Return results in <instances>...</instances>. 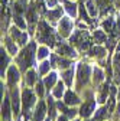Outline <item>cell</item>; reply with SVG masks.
Instances as JSON below:
<instances>
[{
    "instance_id": "cell-9",
    "label": "cell",
    "mask_w": 120,
    "mask_h": 121,
    "mask_svg": "<svg viewBox=\"0 0 120 121\" xmlns=\"http://www.w3.org/2000/svg\"><path fill=\"white\" fill-rule=\"evenodd\" d=\"M7 33L14 39V42H16L20 48H23V46H26V45L32 40V36H31V33L28 32V30H22L20 27H18L16 25H10V27H9V30H7Z\"/></svg>"
},
{
    "instance_id": "cell-13",
    "label": "cell",
    "mask_w": 120,
    "mask_h": 121,
    "mask_svg": "<svg viewBox=\"0 0 120 121\" xmlns=\"http://www.w3.org/2000/svg\"><path fill=\"white\" fill-rule=\"evenodd\" d=\"M106 81H107L106 69L103 66H100V65H97V64H93V73H91V85H93V88L96 89L97 86H100Z\"/></svg>"
},
{
    "instance_id": "cell-24",
    "label": "cell",
    "mask_w": 120,
    "mask_h": 121,
    "mask_svg": "<svg viewBox=\"0 0 120 121\" xmlns=\"http://www.w3.org/2000/svg\"><path fill=\"white\" fill-rule=\"evenodd\" d=\"M61 79V77H59V71H56V69H52L48 75H45V77H42V81H43V84H45V86H46V89H48V92H51L52 91V88L56 85V82Z\"/></svg>"
},
{
    "instance_id": "cell-38",
    "label": "cell",
    "mask_w": 120,
    "mask_h": 121,
    "mask_svg": "<svg viewBox=\"0 0 120 121\" xmlns=\"http://www.w3.org/2000/svg\"><path fill=\"white\" fill-rule=\"evenodd\" d=\"M83 121H94L93 118H85V120H83Z\"/></svg>"
},
{
    "instance_id": "cell-3",
    "label": "cell",
    "mask_w": 120,
    "mask_h": 121,
    "mask_svg": "<svg viewBox=\"0 0 120 121\" xmlns=\"http://www.w3.org/2000/svg\"><path fill=\"white\" fill-rule=\"evenodd\" d=\"M33 39L38 43H43V45H48L52 49L55 48L56 42L59 40V36L56 33V29L55 26H52L49 22H46L45 19H41L36 29H35V35Z\"/></svg>"
},
{
    "instance_id": "cell-2",
    "label": "cell",
    "mask_w": 120,
    "mask_h": 121,
    "mask_svg": "<svg viewBox=\"0 0 120 121\" xmlns=\"http://www.w3.org/2000/svg\"><path fill=\"white\" fill-rule=\"evenodd\" d=\"M36 49H38V42L32 39L26 46L20 49V52L13 58V62L16 64L20 71L25 73L28 69H31L38 65V59H36Z\"/></svg>"
},
{
    "instance_id": "cell-36",
    "label": "cell",
    "mask_w": 120,
    "mask_h": 121,
    "mask_svg": "<svg viewBox=\"0 0 120 121\" xmlns=\"http://www.w3.org/2000/svg\"><path fill=\"white\" fill-rule=\"evenodd\" d=\"M55 121H72V120H69L65 114H58V117H56Z\"/></svg>"
},
{
    "instance_id": "cell-15",
    "label": "cell",
    "mask_w": 120,
    "mask_h": 121,
    "mask_svg": "<svg viewBox=\"0 0 120 121\" xmlns=\"http://www.w3.org/2000/svg\"><path fill=\"white\" fill-rule=\"evenodd\" d=\"M64 14H65V10H64L62 4H59V6L54 7V9H48L46 12H45L43 19L46 22H49L52 26H56V23L61 20V17L64 16Z\"/></svg>"
},
{
    "instance_id": "cell-20",
    "label": "cell",
    "mask_w": 120,
    "mask_h": 121,
    "mask_svg": "<svg viewBox=\"0 0 120 121\" xmlns=\"http://www.w3.org/2000/svg\"><path fill=\"white\" fill-rule=\"evenodd\" d=\"M12 62H13V58L10 56V53L3 46H0V77H2V79H5L6 72L12 65Z\"/></svg>"
},
{
    "instance_id": "cell-30",
    "label": "cell",
    "mask_w": 120,
    "mask_h": 121,
    "mask_svg": "<svg viewBox=\"0 0 120 121\" xmlns=\"http://www.w3.org/2000/svg\"><path fill=\"white\" fill-rule=\"evenodd\" d=\"M45 99H46V105H48V117L55 121L56 117H58V114H59L58 107H56V101H58V99H55V98L51 95V92L48 94V97L45 98Z\"/></svg>"
},
{
    "instance_id": "cell-14",
    "label": "cell",
    "mask_w": 120,
    "mask_h": 121,
    "mask_svg": "<svg viewBox=\"0 0 120 121\" xmlns=\"http://www.w3.org/2000/svg\"><path fill=\"white\" fill-rule=\"evenodd\" d=\"M2 121H14L13 108H12V102L9 97V88L6 91V94L2 97Z\"/></svg>"
},
{
    "instance_id": "cell-12",
    "label": "cell",
    "mask_w": 120,
    "mask_h": 121,
    "mask_svg": "<svg viewBox=\"0 0 120 121\" xmlns=\"http://www.w3.org/2000/svg\"><path fill=\"white\" fill-rule=\"evenodd\" d=\"M110 92H111V82H109V81L103 82L100 86L96 88V99H97L98 105L107 104V99L110 97Z\"/></svg>"
},
{
    "instance_id": "cell-7",
    "label": "cell",
    "mask_w": 120,
    "mask_h": 121,
    "mask_svg": "<svg viewBox=\"0 0 120 121\" xmlns=\"http://www.w3.org/2000/svg\"><path fill=\"white\" fill-rule=\"evenodd\" d=\"M55 29H56V33H58L59 38L68 40L71 38V35L74 33V30H75V19H72V17L67 16V14H64V16L61 17V20L56 23Z\"/></svg>"
},
{
    "instance_id": "cell-41",
    "label": "cell",
    "mask_w": 120,
    "mask_h": 121,
    "mask_svg": "<svg viewBox=\"0 0 120 121\" xmlns=\"http://www.w3.org/2000/svg\"><path fill=\"white\" fill-rule=\"evenodd\" d=\"M117 97H120V86H119V95H117Z\"/></svg>"
},
{
    "instance_id": "cell-27",
    "label": "cell",
    "mask_w": 120,
    "mask_h": 121,
    "mask_svg": "<svg viewBox=\"0 0 120 121\" xmlns=\"http://www.w3.org/2000/svg\"><path fill=\"white\" fill-rule=\"evenodd\" d=\"M93 120L94 121H109V120H113V115L110 114L107 105H98L94 115H93Z\"/></svg>"
},
{
    "instance_id": "cell-40",
    "label": "cell",
    "mask_w": 120,
    "mask_h": 121,
    "mask_svg": "<svg viewBox=\"0 0 120 121\" xmlns=\"http://www.w3.org/2000/svg\"><path fill=\"white\" fill-rule=\"evenodd\" d=\"M45 121H54V120H51V118L48 117V118H46V120H45Z\"/></svg>"
},
{
    "instance_id": "cell-26",
    "label": "cell",
    "mask_w": 120,
    "mask_h": 121,
    "mask_svg": "<svg viewBox=\"0 0 120 121\" xmlns=\"http://www.w3.org/2000/svg\"><path fill=\"white\" fill-rule=\"evenodd\" d=\"M91 36H93V42L96 45H106V42L109 40V33L106 30H103L100 26L91 29Z\"/></svg>"
},
{
    "instance_id": "cell-8",
    "label": "cell",
    "mask_w": 120,
    "mask_h": 121,
    "mask_svg": "<svg viewBox=\"0 0 120 121\" xmlns=\"http://www.w3.org/2000/svg\"><path fill=\"white\" fill-rule=\"evenodd\" d=\"M7 88H13V86H18V85H22V81H23V72L20 71V68L12 62V65L9 66L7 72H6V77L5 79H2Z\"/></svg>"
},
{
    "instance_id": "cell-37",
    "label": "cell",
    "mask_w": 120,
    "mask_h": 121,
    "mask_svg": "<svg viewBox=\"0 0 120 121\" xmlns=\"http://www.w3.org/2000/svg\"><path fill=\"white\" fill-rule=\"evenodd\" d=\"M18 121H32V118H29V120H23V118H20V120H18Z\"/></svg>"
},
{
    "instance_id": "cell-16",
    "label": "cell",
    "mask_w": 120,
    "mask_h": 121,
    "mask_svg": "<svg viewBox=\"0 0 120 121\" xmlns=\"http://www.w3.org/2000/svg\"><path fill=\"white\" fill-rule=\"evenodd\" d=\"M2 46L10 53L12 58H14V56L20 52V49H22L19 45L14 42V39H13L9 33H3V35H2Z\"/></svg>"
},
{
    "instance_id": "cell-32",
    "label": "cell",
    "mask_w": 120,
    "mask_h": 121,
    "mask_svg": "<svg viewBox=\"0 0 120 121\" xmlns=\"http://www.w3.org/2000/svg\"><path fill=\"white\" fill-rule=\"evenodd\" d=\"M36 69L41 75V78L45 77V75H48L54 68H52V62H51V59H45V60H41V62H38L36 65Z\"/></svg>"
},
{
    "instance_id": "cell-11",
    "label": "cell",
    "mask_w": 120,
    "mask_h": 121,
    "mask_svg": "<svg viewBox=\"0 0 120 121\" xmlns=\"http://www.w3.org/2000/svg\"><path fill=\"white\" fill-rule=\"evenodd\" d=\"M49 59H51V62H52V68H54V69H56V71H59V72L77 64V60L69 59V58H62V56L56 55L55 52H52V55H51V58H49Z\"/></svg>"
},
{
    "instance_id": "cell-10",
    "label": "cell",
    "mask_w": 120,
    "mask_h": 121,
    "mask_svg": "<svg viewBox=\"0 0 120 121\" xmlns=\"http://www.w3.org/2000/svg\"><path fill=\"white\" fill-rule=\"evenodd\" d=\"M98 107V102L96 99V97H90L87 99H83L81 105H80V118L85 120V118H93L96 110Z\"/></svg>"
},
{
    "instance_id": "cell-28",
    "label": "cell",
    "mask_w": 120,
    "mask_h": 121,
    "mask_svg": "<svg viewBox=\"0 0 120 121\" xmlns=\"http://www.w3.org/2000/svg\"><path fill=\"white\" fill-rule=\"evenodd\" d=\"M84 4H85V9L90 14V17L96 22L100 17V7H98L97 2L96 0H84Z\"/></svg>"
},
{
    "instance_id": "cell-33",
    "label": "cell",
    "mask_w": 120,
    "mask_h": 121,
    "mask_svg": "<svg viewBox=\"0 0 120 121\" xmlns=\"http://www.w3.org/2000/svg\"><path fill=\"white\" fill-rule=\"evenodd\" d=\"M33 89H35V92H36V95H38V98L39 99H45L48 97V89H46V86H45V84H43V81H42V78L38 81V84L33 86Z\"/></svg>"
},
{
    "instance_id": "cell-29",
    "label": "cell",
    "mask_w": 120,
    "mask_h": 121,
    "mask_svg": "<svg viewBox=\"0 0 120 121\" xmlns=\"http://www.w3.org/2000/svg\"><path fill=\"white\" fill-rule=\"evenodd\" d=\"M52 52H54V49L51 46L43 45V43H38V49H36V59H38V62L45 60V59H49Z\"/></svg>"
},
{
    "instance_id": "cell-25",
    "label": "cell",
    "mask_w": 120,
    "mask_h": 121,
    "mask_svg": "<svg viewBox=\"0 0 120 121\" xmlns=\"http://www.w3.org/2000/svg\"><path fill=\"white\" fill-rule=\"evenodd\" d=\"M111 65H113V84L120 86V52H114L111 55Z\"/></svg>"
},
{
    "instance_id": "cell-43",
    "label": "cell",
    "mask_w": 120,
    "mask_h": 121,
    "mask_svg": "<svg viewBox=\"0 0 120 121\" xmlns=\"http://www.w3.org/2000/svg\"><path fill=\"white\" fill-rule=\"evenodd\" d=\"M12 2H13V0H12Z\"/></svg>"
},
{
    "instance_id": "cell-39",
    "label": "cell",
    "mask_w": 120,
    "mask_h": 121,
    "mask_svg": "<svg viewBox=\"0 0 120 121\" xmlns=\"http://www.w3.org/2000/svg\"><path fill=\"white\" fill-rule=\"evenodd\" d=\"M72 121H83V118H80V117H78V118H75V120H72Z\"/></svg>"
},
{
    "instance_id": "cell-19",
    "label": "cell",
    "mask_w": 120,
    "mask_h": 121,
    "mask_svg": "<svg viewBox=\"0 0 120 121\" xmlns=\"http://www.w3.org/2000/svg\"><path fill=\"white\" fill-rule=\"evenodd\" d=\"M48 118V105L46 99H39L32 112V121H45Z\"/></svg>"
},
{
    "instance_id": "cell-34",
    "label": "cell",
    "mask_w": 120,
    "mask_h": 121,
    "mask_svg": "<svg viewBox=\"0 0 120 121\" xmlns=\"http://www.w3.org/2000/svg\"><path fill=\"white\" fill-rule=\"evenodd\" d=\"M45 4H46L48 9H54L61 4V0H45Z\"/></svg>"
},
{
    "instance_id": "cell-31",
    "label": "cell",
    "mask_w": 120,
    "mask_h": 121,
    "mask_svg": "<svg viewBox=\"0 0 120 121\" xmlns=\"http://www.w3.org/2000/svg\"><path fill=\"white\" fill-rule=\"evenodd\" d=\"M67 89H68L67 84H65L62 79H59V81L56 82V85L52 88L51 95H52L55 99H62V98H64V95H65V92H67Z\"/></svg>"
},
{
    "instance_id": "cell-23",
    "label": "cell",
    "mask_w": 120,
    "mask_h": 121,
    "mask_svg": "<svg viewBox=\"0 0 120 121\" xmlns=\"http://www.w3.org/2000/svg\"><path fill=\"white\" fill-rule=\"evenodd\" d=\"M75 72H77V64L59 72V77L67 84L68 88H74V84H75Z\"/></svg>"
},
{
    "instance_id": "cell-18",
    "label": "cell",
    "mask_w": 120,
    "mask_h": 121,
    "mask_svg": "<svg viewBox=\"0 0 120 121\" xmlns=\"http://www.w3.org/2000/svg\"><path fill=\"white\" fill-rule=\"evenodd\" d=\"M61 4L65 10V14L72 19H78V13H80V2L78 0H61Z\"/></svg>"
},
{
    "instance_id": "cell-42",
    "label": "cell",
    "mask_w": 120,
    "mask_h": 121,
    "mask_svg": "<svg viewBox=\"0 0 120 121\" xmlns=\"http://www.w3.org/2000/svg\"><path fill=\"white\" fill-rule=\"evenodd\" d=\"M109 121H111V120H109Z\"/></svg>"
},
{
    "instance_id": "cell-5",
    "label": "cell",
    "mask_w": 120,
    "mask_h": 121,
    "mask_svg": "<svg viewBox=\"0 0 120 121\" xmlns=\"http://www.w3.org/2000/svg\"><path fill=\"white\" fill-rule=\"evenodd\" d=\"M38 101H39V98L35 92V89L22 84V114H20L19 120L20 118H23V120L32 118V112L36 107Z\"/></svg>"
},
{
    "instance_id": "cell-21",
    "label": "cell",
    "mask_w": 120,
    "mask_h": 121,
    "mask_svg": "<svg viewBox=\"0 0 120 121\" xmlns=\"http://www.w3.org/2000/svg\"><path fill=\"white\" fill-rule=\"evenodd\" d=\"M62 101L68 105V107H80L81 102H83V98L74 88H68L64 98H62Z\"/></svg>"
},
{
    "instance_id": "cell-22",
    "label": "cell",
    "mask_w": 120,
    "mask_h": 121,
    "mask_svg": "<svg viewBox=\"0 0 120 121\" xmlns=\"http://www.w3.org/2000/svg\"><path fill=\"white\" fill-rule=\"evenodd\" d=\"M39 79H41V75H39L36 66H33V68L28 69V71L23 73V81H22V84L26 85V86H29V88H33V86L38 84Z\"/></svg>"
},
{
    "instance_id": "cell-6",
    "label": "cell",
    "mask_w": 120,
    "mask_h": 121,
    "mask_svg": "<svg viewBox=\"0 0 120 121\" xmlns=\"http://www.w3.org/2000/svg\"><path fill=\"white\" fill-rule=\"evenodd\" d=\"M54 52L56 55H59V56H62V58H69V59H74V60L81 59V53L77 51V48L74 46V45H71L68 40L61 39V38H59V40L56 42L55 48H54Z\"/></svg>"
},
{
    "instance_id": "cell-1",
    "label": "cell",
    "mask_w": 120,
    "mask_h": 121,
    "mask_svg": "<svg viewBox=\"0 0 120 121\" xmlns=\"http://www.w3.org/2000/svg\"><path fill=\"white\" fill-rule=\"evenodd\" d=\"M93 64L85 56H81V59L77 60V72H75V84L74 89L78 94H81L84 89H87L91 85V73H93Z\"/></svg>"
},
{
    "instance_id": "cell-17",
    "label": "cell",
    "mask_w": 120,
    "mask_h": 121,
    "mask_svg": "<svg viewBox=\"0 0 120 121\" xmlns=\"http://www.w3.org/2000/svg\"><path fill=\"white\" fill-rule=\"evenodd\" d=\"M98 26H100L103 30H106V32L109 33V36H117V35H116V13L101 17Z\"/></svg>"
},
{
    "instance_id": "cell-35",
    "label": "cell",
    "mask_w": 120,
    "mask_h": 121,
    "mask_svg": "<svg viewBox=\"0 0 120 121\" xmlns=\"http://www.w3.org/2000/svg\"><path fill=\"white\" fill-rule=\"evenodd\" d=\"M116 35L120 38V10L116 12Z\"/></svg>"
},
{
    "instance_id": "cell-4",
    "label": "cell",
    "mask_w": 120,
    "mask_h": 121,
    "mask_svg": "<svg viewBox=\"0 0 120 121\" xmlns=\"http://www.w3.org/2000/svg\"><path fill=\"white\" fill-rule=\"evenodd\" d=\"M90 30L91 29H77L75 27L74 33L68 39V42L77 48V51L81 53V56L85 55V52L94 45L93 36H91V32H90Z\"/></svg>"
}]
</instances>
